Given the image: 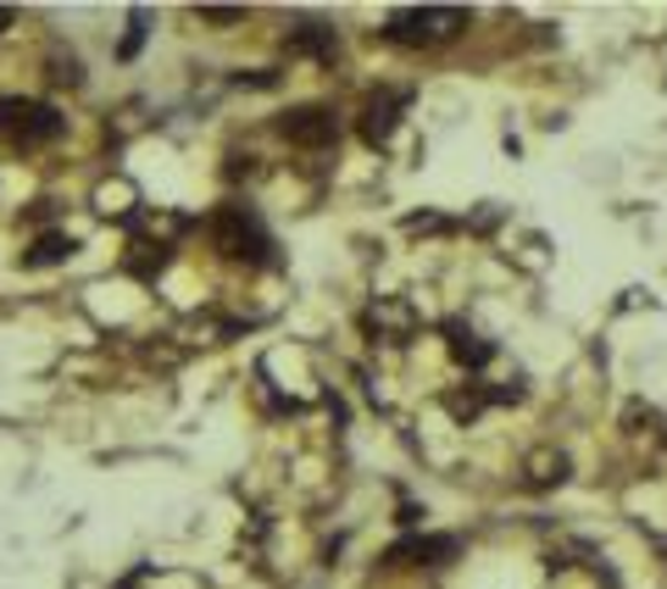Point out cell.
Here are the masks:
<instances>
[{"label":"cell","instance_id":"obj_3","mask_svg":"<svg viewBox=\"0 0 667 589\" xmlns=\"http://www.w3.org/2000/svg\"><path fill=\"white\" fill-rule=\"evenodd\" d=\"M212 239H217V251L234 256V262H267V251H273L267 228H262L246 206H223V212L212 217Z\"/></svg>","mask_w":667,"mask_h":589},{"label":"cell","instance_id":"obj_7","mask_svg":"<svg viewBox=\"0 0 667 589\" xmlns=\"http://www.w3.org/2000/svg\"><path fill=\"white\" fill-rule=\"evenodd\" d=\"M456 551H462V539L456 534H423V539H401V546L390 551V562H406V556H417V562H456Z\"/></svg>","mask_w":667,"mask_h":589},{"label":"cell","instance_id":"obj_12","mask_svg":"<svg viewBox=\"0 0 667 589\" xmlns=\"http://www.w3.org/2000/svg\"><path fill=\"white\" fill-rule=\"evenodd\" d=\"M139 45H146V12H134V17H128V39H123V51H117V57L128 62V57L139 51Z\"/></svg>","mask_w":667,"mask_h":589},{"label":"cell","instance_id":"obj_1","mask_svg":"<svg viewBox=\"0 0 667 589\" xmlns=\"http://www.w3.org/2000/svg\"><path fill=\"white\" fill-rule=\"evenodd\" d=\"M462 28H467V12H456V7H401V12H390L385 39L423 51V45H445V39H456Z\"/></svg>","mask_w":667,"mask_h":589},{"label":"cell","instance_id":"obj_9","mask_svg":"<svg viewBox=\"0 0 667 589\" xmlns=\"http://www.w3.org/2000/svg\"><path fill=\"white\" fill-rule=\"evenodd\" d=\"M67 256H73V239H67V234H39L28 251H23V267L39 273V267H56V262H67Z\"/></svg>","mask_w":667,"mask_h":589},{"label":"cell","instance_id":"obj_4","mask_svg":"<svg viewBox=\"0 0 667 589\" xmlns=\"http://www.w3.org/2000/svg\"><path fill=\"white\" fill-rule=\"evenodd\" d=\"M278 128H284V139L312 145V151H317V145H334V139H340V123H334L328 106H290Z\"/></svg>","mask_w":667,"mask_h":589},{"label":"cell","instance_id":"obj_13","mask_svg":"<svg viewBox=\"0 0 667 589\" xmlns=\"http://www.w3.org/2000/svg\"><path fill=\"white\" fill-rule=\"evenodd\" d=\"M246 7H201V23H240Z\"/></svg>","mask_w":667,"mask_h":589},{"label":"cell","instance_id":"obj_2","mask_svg":"<svg viewBox=\"0 0 667 589\" xmlns=\"http://www.w3.org/2000/svg\"><path fill=\"white\" fill-rule=\"evenodd\" d=\"M0 134L12 145H51L62 134V112L45 106V101H28V95H0Z\"/></svg>","mask_w":667,"mask_h":589},{"label":"cell","instance_id":"obj_5","mask_svg":"<svg viewBox=\"0 0 667 589\" xmlns=\"http://www.w3.org/2000/svg\"><path fill=\"white\" fill-rule=\"evenodd\" d=\"M445 351H451V362H456V367H484V362L495 356L490 339H479L462 317H451V323H445Z\"/></svg>","mask_w":667,"mask_h":589},{"label":"cell","instance_id":"obj_8","mask_svg":"<svg viewBox=\"0 0 667 589\" xmlns=\"http://www.w3.org/2000/svg\"><path fill=\"white\" fill-rule=\"evenodd\" d=\"M290 45H295L301 57H317V62H334V51H340L334 28H323V23H295L290 28Z\"/></svg>","mask_w":667,"mask_h":589},{"label":"cell","instance_id":"obj_10","mask_svg":"<svg viewBox=\"0 0 667 589\" xmlns=\"http://www.w3.org/2000/svg\"><path fill=\"white\" fill-rule=\"evenodd\" d=\"M523 473H529V484H534V489H551V484H562V478H567V456H562V451H551V446H540V451H529Z\"/></svg>","mask_w":667,"mask_h":589},{"label":"cell","instance_id":"obj_14","mask_svg":"<svg viewBox=\"0 0 667 589\" xmlns=\"http://www.w3.org/2000/svg\"><path fill=\"white\" fill-rule=\"evenodd\" d=\"M7 28H12V12H7V7H0V34H7Z\"/></svg>","mask_w":667,"mask_h":589},{"label":"cell","instance_id":"obj_6","mask_svg":"<svg viewBox=\"0 0 667 589\" xmlns=\"http://www.w3.org/2000/svg\"><path fill=\"white\" fill-rule=\"evenodd\" d=\"M401 106H406V95H378V101H367L362 112V139L367 145H390L395 123H401Z\"/></svg>","mask_w":667,"mask_h":589},{"label":"cell","instance_id":"obj_11","mask_svg":"<svg viewBox=\"0 0 667 589\" xmlns=\"http://www.w3.org/2000/svg\"><path fill=\"white\" fill-rule=\"evenodd\" d=\"M367 323H373V328H390V334H395V346H406V334H412V312H406L401 301L373 306V312H367Z\"/></svg>","mask_w":667,"mask_h":589}]
</instances>
